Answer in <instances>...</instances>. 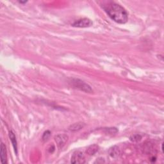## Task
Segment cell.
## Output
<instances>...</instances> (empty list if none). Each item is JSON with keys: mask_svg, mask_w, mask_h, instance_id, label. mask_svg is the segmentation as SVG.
I'll use <instances>...</instances> for the list:
<instances>
[{"mask_svg": "<svg viewBox=\"0 0 164 164\" xmlns=\"http://www.w3.org/2000/svg\"><path fill=\"white\" fill-rule=\"evenodd\" d=\"M93 24V22L90 19L83 18L75 21L74 23L72 24V26H73V27L77 28H87L91 27Z\"/></svg>", "mask_w": 164, "mask_h": 164, "instance_id": "3", "label": "cell"}, {"mask_svg": "<svg viewBox=\"0 0 164 164\" xmlns=\"http://www.w3.org/2000/svg\"><path fill=\"white\" fill-rule=\"evenodd\" d=\"M130 139L132 142H139L141 139H142V136L139 134H135V135H133L130 137Z\"/></svg>", "mask_w": 164, "mask_h": 164, "instance_id": "11", "label": "cell"}, {"mask_svg": "<svg viewBox=\"0 0 164 164\" xmlns=\"http://www.w3.org/2000/svg\"><path fill=\"white\" fill-rule=\"evenodd\" d=\"M1 160L3 164L6 163V149L5 144L3 142L1 144Z\"/></svg>", "mask_w": 164, "mask_h": 164, "instance_id": "10", "label": "cell"}, {"mask_svg": "<svg viewBox=\"0 0 164 164\" xmlns=\"http://www.w3.org/2000/svg\"><path fill=\"white\" fill-rule=\"evenodd\" d=\"M71 162L72 163H84L85 162V158L83 153L81 151H76L71 156Z\"/></svg>", "mask_w": 164, "mask_h": 164, "instance_id": "4", "label": "cell"}, {"mask_svg": "<svg viewBox=\"0 0 164 164\" xmlns=\"http://www.w3.org/2000/svg\"><path fill=\"white\" fill-rule=\"evenodd\" d=\"M9 137L10 139L11 140V142L12 144V146L14 147V150L15 153H18V144H17V140H16V137L14 133L12 132V131H11L9 132Z\"/></svg>", "mask_w": 164, "mask_h": 164, "instance_id": "8", "label": "cell"}, {"mask_svg": "<svg viewBox=\"0 0 164 164\" xmlns=\"http://www.w3.org/2000/svg\"><path fill=\"white\" fill-rule=\"evenodd\" d=\"M69 83L74 88H78V89L85 92V93H90L93 92V89H92L90 85H88L86 83H85L84 81L79 79H72Z\"/></svg>", "mask_w": 164, "mask_h": 164, "instance_id": "2", "label": "cell"}, {"mask_svg": "<svg viewBox=\"0 0 164 164\" xmlns=\"http://www.w3.org/2000/svg\"><path fill=\"white\" fill-rule=\"evenodd\" d=\"M85 126V124L83 123H76L71 125L69 128V130L71 132H78V131L83 128Z\"/></svg>", "mask_w": 164, "mask_h": 164, "instance_id": "6", "label": "cell"}, {"mask_svg": "<svg viewBox=\"0 0 164 164\" xmlns=\"http://www.w3.org/2000/svg\"><path fill=\"white\" fill-rule=\"evenodd\" d=\"M27 2V1H19V3H26Z\"/></svg>", "mask_w": 164, "mask_h": 164, "instance_id": "13", "label": "cell"}, {"mask_svg": "<svg viewBox=\"0 0 164 164\" xmlns=\"http://www.w3.org/2000/svg\"><path fill=\"white\" fill-rule=\"evenodd\" d=\"M103 8L109 17L119 24H124L128 19V14L122 6L115 2H109Z\"/></svg>", "mask_w": 164, "mask_h": 164, "instance_id": "1", "label": "cell"}, {"mask_svg": "<svg viewBox=\"0 0 164 164\" xmlns=\"http://www.w3.org/2000/svg\"><path fill=\"white\" fill-rule=\"evenodd\" d=\"M98 150H99V146L96 144H93V145H91L88 147L86 153L87 155L92 156L96 154L98 151Z\"/></svg>", "mask_w": 164, "mask_h": 164, "instance_id": "9", "label": "cell"}, {"mask_svg": "<svg viewBox=\"0 0 164 164\" xmlns=\"http://www.w3.org/2000/svg\"><path fill=\"white\" fill-rule=\"evenodd\" d=\"M109 152L110 156L114 158H116L117 157H119L121 154L119 147L117 146H114L112 147H111V148L109 149Z\"/></svg>", "mask_w": 164, "mask_h": 164, "instance_id": "7", "label": "cell"}, {"mask_svg": "<svg viewBox=\"0 0 164 164\" xmlns=\"http://www.w3.org/2000/svg\"><path fill=\"white\" fill-rule=\"evenodd\" d=\"M50 136H51V132L49 130L46 131V132L44 133L43 135H42V140H43V141H44V142H46V141L49 140V139L50 138Z\"/></svg>", "mask_w": 164, "mask_h": 164, "instance_id": "12", "label": "cell"}, {"mask_svg": "<svg viewBox=\"0 0 164 164\" xmlns=\"http://www.w3.org/2000/svg\"><path fill=\"white\" fill-rule=\"evenodd\" d=\"M55 142H57L58 146L60 148H62L67 143L68 140V136L65 134H60V135H58L55 137Z\"/></svg>", "mask_w": 164, "mask_h": 164, "instance_id": "5", "label": "cell"}]
</instances>
